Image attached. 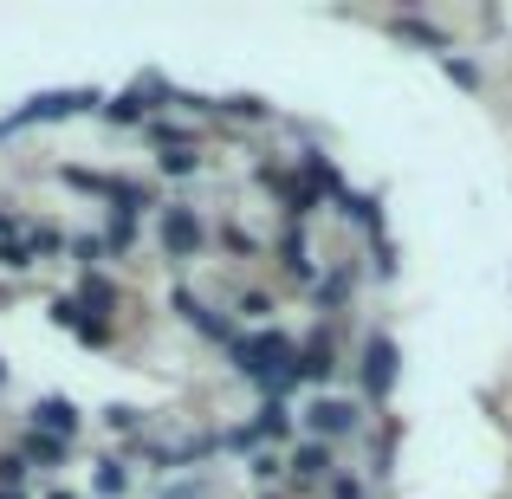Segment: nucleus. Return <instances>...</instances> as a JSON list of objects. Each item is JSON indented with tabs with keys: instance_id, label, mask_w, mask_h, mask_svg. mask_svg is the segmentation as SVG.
<instances>
[{
	"instance_id": "1",
	"label": "nucleus",
	"mask_w": 512,
	"mask_h": 499,
	"mask_svg": "<svg viewBox=\"0 0 512 499\" xmlns=\"http://www.w3.org/2000/svg\"><path fill=\"white\" fill-rule=\"evenodd\" d=\"M78 111H98V91H46V98H33L26 111L0 117V137H13V130H26V124H59V117H78Z\"/></svg>"
},
{
	"instance_id": "2",
	"label": "nucleus",
	"mask_w": 512,
	"mask_h": 499,
	"mask_svg": "<svg viewBox=\"0 0 512 499\" xmlns=\"http://www.w3.org/2000/svg\"><path fill=\"white\" fill-rule=\"evenodd\" d=\"M201 240H208L201 214H195V208H182V201H169V208H163V253H169V260H195Z\"/></svg>"
},
{
	"instance_id": "3",
	"label": "nucleus",
	"mask_w": 512,
	"mask_h": 499,
	"mask_svg": "<svg viewBox=\"0 0 512 499\" xmlns=\"http://www.w3.org/2000/svg\"><path fill=\"white\" fill-rule=\"evenodd\" d=\"M357 422H363V409L350 396H312L305 402V428H312V435H357Z\"/></svg>"
},
{
	"instance_id": "4",
	"label": "nucleus",
	"mask_w": 512,
	"mask_h": 499,
	"mask_svg": "<svg viewBox=\"0 0 512 499\" xmlns=\"http://www.w3.org/2000/svg\"><path fill=\"white\" fill-rule=\"evenodd\" d=\"M389 389H396V344H389V337L376 331L370 344H363V396L383 402Z\"/></svg>"
},
{
	"instance_id": "5",
	"label": "nucleus",
	"mask_w": 512,
	"mask_h": 499,
	"mask_svg": "<svg viewBox=\"0 0 512 499\" xmlns=\"http://www.w3.org/2000/svg\"><path fill=\"white\" fill-rule=\"evenodd\" d=\"M279 266H286L292 279H299V286H318V260H312V234H305L299 221L286 227V234H279Z\"/></svg>"
},
{
	"instance_id": "6",
	"label": "nucleus",
	"mask_w": 512,
	"mask_h": 499,
	"mask_svg": "<svg viewBox=\"0 0 512 499\" xmlns=\"http://www.w3.org/2000/svg\"><path fill=\"white\" fill-rule=\"evenodd\" d=\"M33 428L52 435V441H72L78 435V409L65 396H46V402H33Z\"/></svg>"
},
{
	"instance_id": "7",
	"label": "nucleus",
	"mask_w": 512,
	"mask_h": 499,
	"mask_svg": "<svg viewBox=\"0 0 512 499\" xmlns=\"http://www.w3.org/2000/svg\"><path fill=\"white\" fill-rule=\"evenodd\" d=\"M286 474L299 480V487H318V480H331V448H325V441H305V448H292Z\"/></svg>"
},
{
	"instance_id": "8",
	"label": "nucleus",
	"mask_w": 512,
	"mask_h": 499,
	"mask_svg": "<svg viewBox=\"0 0 512 499\" xmlns=\"http://www.w3.org/2000/svg\"><path fill=\"white\" fill-rule=\"evenodd\" d=\"M78 305H85L91 318H104V325H111V312H117V286H111V279H98V273H85V286H78Z\"/></svg>"
},
{
	"instance_id": "9",
	"label": "nucleus",
	"mask_w": 512,
	"mask_h": 499,
	"mask_svg": "<svg viewBox=\"0 0 512 499\" xmlns=\"http://www.w3.org/2000/svg\"><path fill=\"white\" fill-rule=\"evenodd\" d=\"M65 448H72V441H52V435H39V428H26V435H20V461H39V467H59Z\"/></svg>"
},
{
	"instance_id": "10",
	"label": "nucleus",
	"mask_w": 512,
	"mask_h": 499,
	"mask_svg": "<svg viewBox=\"0 0 512 499\" xmlns=\"http://www.w3.org/2000/svg\"><path fill=\"white\" fill-rule=\"evenodd\" d=\"M286 428H292L286 402H266V409H260V422H253V435H260V441H279V435H286Z\"/></svg>"
},
{
	"instance_id": "11",
	"label": "nucleus",
	"mask_w": 512,
	"mask_h": 499,
	"mask_svg": "<svg viewBox=\"0 0 512 499\" xmlns=\"http://www.w3.org/2000/svg\"><path fill=\"white\" fill-rule=\"evenodd\" d=\"M130 240H137V214H111V234H104V247H111V253H130Z\"/></svg>"
},
{
	"instance_id": "12",
	"label": "nucleus",
	"mask_w": 512,
	"mask_h": 499,
	"mask_svg": "<svg viewBox=\"0 0 512 499\" xmlns=\"http://www.w3.org/2000/svg\"><path fill=\"white\" fill-rule=\"evenodd\" d=\"M396 33H402V39H422V46H435L441 59H448V39H441V33H435L428 20H396Z\"/></svg>"
},
{
	"instance_id": "13",
	"label": "nucleus",
	"mask_w": 512,
	"mask_h": 499,
	"mask_svg": "<svg viewBox=\"0 0 512 499\" xmlns=\"http://www.w3.org/2000/svg\"><path fill=\"white\" fill-rule=\"evenodd\" d=\"M0 266H7V273H26V266H33V240H0Z\"/></svg>"
},
{
	"instance_id": "14",
	"label": "nucleus",
	"mask_w": 512,
	"mask_h": 499,
	"mask_svg": "<svg viewBox=\"0 0 512 499\" xmlns=\"http://www.w3.org/2000/svg\"><path fill=\"white\" fill-rule=\"evenodd\" d=\"M156 163H163V175H195V169H201V156H195V143H188V150H163Z\"/></svg>"
},
{
	"instance_id": "15",
	"label": "nucleus",
	"mask_w": 512,
	"mask_h": 499,
	"mask_svg": "<svg viewBox=\"0 0 512 499\" xmlns=\"http://www.w3.org/2000/svg\"><path fill=\"white\" fill-rule=\"evenodd\" d=\"M221 111H227V117H253V124H266V117H273V111H266L260 98H227Z\"/></svg>"
},
{
	"instance_id": "16",
	"label": "nucleus",
	"mask_w": 512,
	"mask_h": 499,
	"mask_svg": "<svg viewBox=\"0 0 512 499\" xmlns=\"http://www.w3.org/2000/svg\"><path fill=\"white\" fill-rule=\"evenodd\" d=\"M240 318H253V325H260L266 312H273V299H266V292H240V305H234Z\"/></svg>"
},
{
	"instance_id": "17",
	"label": "nucleus",
	"mask_w": 512,
	"mask_h": 499,
	"mask_svg": "<svg viewBox=\"0 0 512 499\" xmlns=\"http://www.w3.org/2000/svg\"><path fill=\"white\" fill-rule=\"evenodd\" d=\"M441 72H448L454 85H467V91L480 85V72H474V65H467V59H454V52H448V59H441Z\"/></svg>"
},
{
	"instance_id": "18",
	"label": "nucleus",
	"mask_w": 512,
	"mask_h": 499,
	"mask_svg": "<svg viewBox=\"0 0 512 499\" xmlns=\"http://www.w3.org/2000/svg\"><path fill=\"white\" fill-rule=\"evenodd\" d=\"M124 480H130L124 461H104V467H98V493H124Z\"/></svg>"
},
{
	"instance_id": "19",
	"label": "nucleus",
	"mask_w": 512,
	"mask_h": 499,
	"mask_svg": "<svg viewBox=\"0 0 512 499\" xmlns=\"http://www.w3.org/2000/svg\"><path fill=\"white\" fill-rule=\"evenodd\" d=\"M72 253H78V260H85V266H98V260H104V253H111V247H104V240H72Z\"/></svg>"
},
{
	"instance_id": "20",
	"label": "nucleus",
	"mask_w": 512,
	"mask_h": 499,
	"mask_svg": "<svg viewBox=\"0 0 512 499\" xmlns=\"http://www.w3.org/2000/svg\"><path fill=\"white\" fill-rule=\"evenodd\" d=\"M253 474L273 480V474H286V461H279V454H253Z\"/></svg>"
},
{
	"instance_id": "21",
	"label": "nucleus",
	"mask_w": 512,
	"mask_h": 499,
	"mask_svg": "<svg viewBox=\"0 0 512 499\" xmlns=\"http://www.w3.org/2000/svg\"><path fill=\"white\" fill-rule=\"evenodd\" d=\"M20 474H26L20 454H0V480H13V487H20Z\"/></svg>"
},
{
	"instance_id": "22",
	"label": "nucleus",
	"mask_w": 512,
	"mask_h": 499,
	"mask_svg": "<svg viewBox=\"0 0 512 499\" xmlns=\"http://www.w3.org/2000/svg\"><path fill=\"white\" fill-rule=\"evenodd\" d=\"M331 499H363V487L350 474H338V480H331Z\"/></svg>"
},
{
	"instance_id": "23",
	"label": "nucleus",
	"mask_w": 512,
	"mask_h": 499,
	"mask_svg": "<svg viewBox=\"0 0 512 499\" xmlns=\"http://www.w3.org/2000/svg\"><path fill=\"white\" fill-rule=\"evenodd\" d=\"M221 240H227V247H234V253H253V234H247V227H227Z\"/></svg>"
},
{
	"instance_id": "24",
	"label": "nucleus",
	"mask_w": 512,
	"mask_h": 499,
	"mask_svg": "<svg viewBox=\"0 0 512 499\" xmlns=\"http://www.w3.org/2000/svg\"><path fill=\"white\" fill-rule=\"evenodd\" d=\"M169 499H208V487H201V480H188V487H169Z\"/></svg>"
},
{
	"instance_id": "25",
	"label": "nucleus",
	"mask_w": 512,
	"mask_h": 499,
	"mask_svg": "<svg viewBox=\"0 0 512 499\" xmlns=\"http://www.w3.org/2000/svg\"><path fill=\"white\" fill-rule=\"evenodd\" d=\"M52 499H72V493H52Z\"/></svg>"
},
{
	"instance_id": "26",
	"label": "nucleus",
	"mask_w": 512,
	"mask_h": 499,
	"mask_svg": "<svg viewBox=\"0 0 512 499\" xmlns=\"http://www.w3.org/2000/svg\"><path fill=\"white\" fill-rule=\"evenodd\" d=\"M0 499H20V493H0Z\"/></svg>"
},
{
	"instance_id": "27",
	"label": "nucleus",
	"mask_w": 512,
	"mask_h": 499,
	"mask_svg": "<svg viewBox=\"0 0 512 499\" xmlns=\"http://www.w3.org/2000/svg\"><path fill=\"white\" fill-rule=\"evenodd\" d=\"M266 499H279V493H266Z\"/></svg>"
}]
</instances>
